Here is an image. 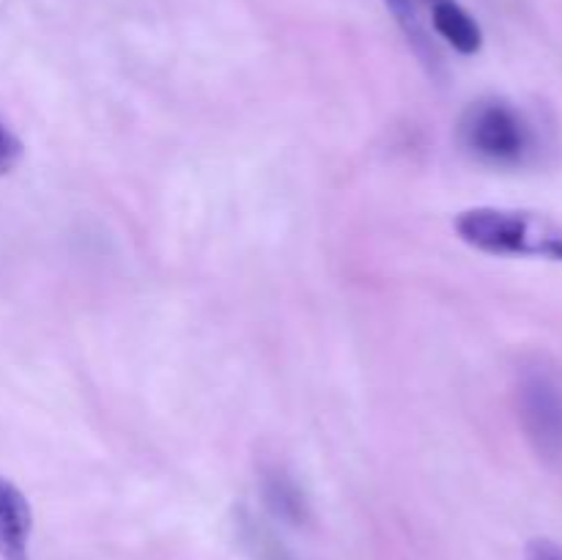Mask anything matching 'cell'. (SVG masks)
Instances as JSON below:
<instances>
[{"instance_id": "5", "label": "cell", "mask_w": 562, "mask_h": 560, "mask_svg": "<svg viewBox=\"0 0 562 560\" xmlns=\"http://www.w3.org/2000/svg\"><path fill=\"white\" fill-rule=\"evenodd\" d=\"M434 31L461 55H475L483 47V31L475 16L456 0H434Z\"/></svg>"}, {"instance_id": "2", "label": "cell", "mask_w": 562, "mask_h": 560, "mask_svg": "<svg viewBox=\"0 0 562 560\" xmlns=\"http://www.w3.org/2000/svg\"><path fill=\"white\" fill-rule=\"evenodd\" d=\"M459 141L481 163L516 168L536 154V130L516 104L486 97L461 113Z\"/></svg>"}, {"instance_id": "4", "label": "cell", "mask_w": 562, "mask_h": 560, "mask_svg": "<svg viewBox=\"0 0 562 560\" xmlns=\"http://www.w3.org/2000/svg\"><path fill=\"white\" fill-rule=\"evenodd\" d=\"M31 503L16 483L0 478V558L31 560Z\"/></svg>"}, {"instance_id": "7", "label": "cell", "mask_w": 562, "mask_h": 560, "mask_svg": "<svg viewBox=\"0 0 562 560\" xmlns=\"http://www.w3.org/2000/svg\"><path fill=\"white\" fill-rule=\"evenodd\" d=\"M20 157H22V143L16 141L14 132L0 121V176L9 173V170L20 163Z\"/></svg>"}, {"instance_id": "6", "label": "cell", "mask_w": 562, "mask_h": 560, "mask_svg": "<svg viewBox=\"0 0 562 560\" xmlns=\"http://www.w3.org/2000/svg\"><path fill=\"white\" fill-rule=\"evenodd\" d=\"M267 503L269 508L278 516H283V519H305V497H302V492L296 489V483L291 481V478H285L283 472L267 475Z\"/></svg>"}, {"instance_id": "8", "label": "cell", "mask_w": 562, "mask_h": 560, "mask_svg": "<svg viewBox=\"0 0 562 560\" xmlns=\"http://www.w3.org/2000/svg\"><path fill=\"white\" fill-rule=\"evenodd\" d=\"M527 560H562L560 544L549 541V538H532L525 549Z\"/></svg>"}, {"instance_id": "3", "label": "cell", "mask_w": 562, "mask_h": 560, "mask_svg": "<svg viewBox=\"0 0 562 560\" xmlns=\"http://www.w3.org/2000/svg\"><path fill=\"white\" fill-rule=\"evenodd\" d=\"M516 415L521 432L541 459H562V371L532 360L516 377Z\"/></svg>"}, {"instance_id": "1", "label": "cell", "mask_w": 562, "mask_h": 560, "mask_svg": "<svg viewBox=\"0 0 562 560\" xmlns=\"http://www.w3.org/2000/svg\"><path fill=\"white\" fill-rule=\"evenodd\" d=\"M456 234L488 256H536L562 261V228L519 209L477 206L456 217Z\"/></svg>"}]
</instances>
